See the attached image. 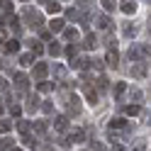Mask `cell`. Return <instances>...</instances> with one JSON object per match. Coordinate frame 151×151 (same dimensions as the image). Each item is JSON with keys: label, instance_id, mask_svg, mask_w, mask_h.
<instances>
[{"label": "cell", "instance_id": "obj_33", "mask_svg": "<svg viewBox=\"0 0 151 151\" xmlns=\"http://www.w3.org/2000/svg\"><path fill=\"white\" fill-rule=\"evenodd\" d=\"M76 54H78V49H76V46H68V49H66V56H68V59H73Z\"/></svg>", "mask_w": 151, "mask_h": 151}, {"label": "cell", "instance_id": "obj_23", "mask_svg": "<svg viewBox=\"0 0 151 151\" xmlns=\"http://www.w3.org/2000/svg\"><path fill=\"white\" fill-rule=\"evenodd\" d=\"M98 24L102 27V29H107V27H110V17H107V15H102L100 20H98Z\"/></svg>", "mask_w": 151, "mask_h": 151}, {"label": "cell", "instance_id": "obj_20", "mask_svg": "<svg viewBox=\"0 0 151 151\" xmlns=\"http://www.w3.org/2000/svg\"><path fill=\"white\" fill-rule=\"evenodd\" d=\"M124 112H127L129 117H134V115H139V112H141V107H139V105H127V110H124Z\"/></svg>", "mask_w": 151, "mask_h": 151}, {"label": "cell", "instance_id": "obj_42", "mask_svg": "<svg viewBox=\"0 0 151 151\" xmlns=\"http://www.w3.org/2000/svg\"><path fill=\"white\" fill-rule=\"evenodd\" d=\"M12 151H22V149H12Z\"/></svg>", "mask_w": 151, "mask_h": 151}, {"label": "cell", "instance_id": "obj_14", "mask_svg": "<svg viewBox=\"0 0 151 151\" xmlns=\"http://www.w3.org/2000/svg\"><path fill=\"white\" fill-rule=\"evenodd\" d=\"M86 98H88L90 105H95V102H98V93L93 90V88H86Z\"/></svg>", "mask_w": 151, "mask_h": 151}, {"label": "cell", "instance_id": "obj_24", "mask_svg": "<svg viewBox=\"0 0 151 151\" xmlns=\"http://www.w3.org/2000/svg\"><path fill=\"white\" fill-rule=\"evenodd\" d=\"M102 7H105V12H115L117 3H110V0H105V3H102Z\"/></svg>", "mask_w": 151, "mask_h": 151}, {"label": "cell", "instance_id": "obj_21", "mask_svg": "<svg viewBox=\"0 0 151 151\" xmlns=\"http://www.w3.org/2000/svg\"><path fill=\"white\" fill-rule=\"evenodd\" d=\"M12 129V122H7V119H0V134H5V132H10Z\"/></svg>", "mask_w": 151, "mask_h": 151}, {"label": "cell", "instance_id": "obj_5", "mask_svg": "<svg viewBox=\"0 0 151 151\" xmlns=\"http://www.w3.org/2000/svg\"><path fill=\"white\" fill-rule=\"evenodd\" d=\"M63 24H66L63 20H51V22H49V32H54V34H56V32H63V29H66Z\"/></svg>", "mask_w": 151, "mask_h": 151}, {"label": "cell", "instance_id": "obj_44", "mask_svg": "<svg viewBox=\"0 0 151 151\" xmlns=\"http://www.w3.org/2000/svg\"><path fill=\"white\" fill-rule=\"evenodd\" d=\"M0 115H3V107H0Z\"/></svg>", "mask_w": 151, "mask_h": 151}, {"label": "cell", "instance_id": "obj_6", "mask_svg": "<svg viewBox=\"0 0 151 151\" xmlns=\"http://www.w3.org/2000/svg\"><path fill=\"white\" fill-rule=\"evenodd\" d=\"M110 129H129V124H127V119L117 117V119H112V122H110Z\"/></svg>", "mask_w": 151, "mask_h": 151}, {"label": "cell", "instance_id": "obj_26", "mask_svg": "<svg viewBox=\"0 0 151 151\" xmlns=\"http://www.w3.org/2000/svg\"><path fill=\"white\" fill-rule=\"evenodd\" d=\"M98 88L100 90H107V78H105V76H100V78H98Z\"/></svg>", "mask_w": 151, "mask_h": 151}, {"label": "cell", "instance_id": "obj_43", "mask_svg": "<svg viewBox=\"0 0 151 151\" xmlns=\"http://www.w3.org/2000/svg\"><path fill=\"white\" fill-rule=\"evenodd\" d=\"M81 151H90V149H81Z\"/></svg>", "mask_w": 151, "mask_h": 151}, {"label": "cell", "instance_id": "obj_30", "mask_svg": "<svg viewBox=\"0 0 151 151\" xmlns=\"http://www.w3.org/2000/svg\"><path fill=\"white\" fill-rule=\"evenodd\" d=\"M17 129H20L22 134L27 137V132H29V124H27V122H20V124H17Z\"/></svg>", "mask_w": 151, "mask_h": 151}, {"label": "cell", "instance_id": "obj_10", "mask_svg": "<svg viewBox=\"0 0 151 151\" xmlns=\"http://www.w3.org/2000/svg\"><path fill=\"white\" fill-rule=\"evenodd\" d=\"M5 51H20V42H17V39H7L5 42Z\"/></svg>", "mask_w": 151, "mask_h": 151}, {"label": "cell", "instance_id": "obj_41", "mask_svg": "<svg viewBox=\"0 0 151 151\" xmlns=\"http://www.w3.org/2000/svg\"><path fill=\"white\" fill-rule=\"evenodd\" d=\"M0 42H7V34H5L3 29H0Z\"/></svg>", "mask_w": 151, "mask_h": 151}, {"label": "cell", "instance_id": "obj_8", "mask_svg": "<svg viewBox=\"0 0 151 151\" xmlns=\"http://www.w3.org/2000/svg\"><path fill=\"white\" fill-rule=\"evenodd\" d=\"M63 39H66V42H76V39H78V29H73V27L63 29Z\"/></svg>", "mask_w": 151, "mask_h": 151}, {"label": "cell", "instance_id": "obj_34", "mask_svg": "<svg viewBox=\"0 0 151 151\" xmlns=\"http://www.w3.org/2000/svg\"><path fill=\"white\" fill-rule=\"evenodd\" d=\"M66 17H68V20H76V17H78V12L71 7V10H66Z\"/></svg>", "mask_w": 151, "mask_h": 151}, {"label": "cell", "instance_id": "obj_29", "mask_svg": "<svg viewBox=\"0 0 151 151\" xmlns=\"http://www.w3.org/2000/svg\"><path fill=\"white\" fill-rule=\"evenodd\" d=\"M34 129L39 132V134H44V132H46V122H37V124H34Z\"/></svg>", "mask_w": 151, "mask_h": 151}, {"label": "cell", "instance_id": "obj_25", "mask_svg": "<svg viewBox=\"0 0 151 151\" xmlns=\"http://www.w3.org/2000/svg\"><path fill=\"white\" fill-rule=\"evenodd\" d=\"M32 59H34L32 54H24V56H20V63H22V66H29V63H32Z\"/></svg>", "mask_w": 151, "mask_h": 151}, {"label": "cell", "instance_id": "obj_40", "mask_svg": "<svg viewBox=\"0 0 151 151\" xmlns=\"http://www.w3.org/2000/svg\"><path fill=\"white\" fill-rule=\"evenodd\" d=\"M144 149H146V144H144V141H139V144H137V149H134V151H144Z\"/></svg>", "mask_w": 151, "mask_h": 151}, {"label": "cell", "instance_id": "obj_3", "mask_svg": "<svg viewBox=\"0 0 151 151\" xmlns=\"http://www.w3.org/2000/svg\"><path fill=\"white\" fill-rule=\"evenodd\" d=\"M46 73H49V66H46V63H37V66H34V78H37V81H42Z\"/></svg>", "mask_w": 151, "mask_h": 151}, {"label": "cell", "instance_id": "obj_32", "mask_svg": "<svg viewBox=\"0 0 151 151\" xmlns=\"http://www.w3.org/2000/svg\"><path fill=\"white\" fill-rule=\"evenodd\" d=\"M54 73L59 76V78H63V73H66V68H63V66H54Z\"/></svg>", "mask_w": 151, "mask_h": 151}, {"label": "cell", "instance_id": "obj_16", "mask_svg": "<svg viewBox=\"0 0 151 151\" xmlns=\"http://www.w3.org/2000/svg\"><path fill=\"white\" fill-rule=\"evenodd\" d=\"M29 46H32V56H39V54H42V51H44V46H42V44H39V42H34V39H32V42H29Z\"/></svg>", "mask_w": 151, "mask_h": 151}, {"label": "cell", "instance_id": "obj_35", "mask_svg": "<svg viewBox=\"0 0 151 151\" xmlns=\"http://www.w3.org/2000/svg\"><path fill=\"white\" fill-rule=\"evenodd\" d=\"M42 107H44V112H46V115H49V112H54V105H51V102H44Z\"/></svg>", "mask_w": 151, "mask_h": 151}, {"label": "cell", "instance_id": "obj_18", "mask_svg": "<svg viewBox=\"0 0 151 151\" xmlns=\"http://www.w3.org/2000/svg\"><path fill=\"white\" fill-rule=\"evenodd\" d=\"M122 32H124V37H129V39H132V37L137 34V27H134V24H124V29H122Z\"/></svg>", "mask_w": 151, "mask_h": 151}, {"label": "cell", "instance_id": "obj_2", "mask_svg": "<svg viewBox=\"0 0 151 151\" xmlns=\"http://www.w3.org/2000/svg\"><path fill=\"white\" fill-rule=\"evenodd\" d=\"M105 61H107V66L117 68V61H119V51H117V49H110V51H107V56H105Z\"/></svg>", "mask_w": 151, "mask_h": 151}, {"label": "cell", "instance_id": "obj_11", "mask_svg": "<svg viewBox=\"0 0 151 151\" xmlns=\"http://www.w3.org/2000/svg\"><path fill=\"white\" fill-rule=\"evenodd\" d=\"M83 46H86V49H95V46H98V37H95V34H88Z\"/></svg>", "mask_w": 151, "mask_h": 151}, {"label": "cell", "instance_id": "obj_12", "mask_svg": "<svg viewBox=\"0 0 151 151\" xmlns=\"http://www.w3.org/2000/svg\"><path fill=\"white\" fill-rule=\"evenodd\" d=\"M46 12H49V15L61 12V3H46Z\"/></svg>", "mask_w": 151, "mask_h": 151}, {"label": "cell", "instance_id": "obj_38", "mask_svg": "<svg viewBox=\"0 0 151 151\" xmlns=\"http://www.w3.org/2000/svg\"><path fill=\"white\" fill-rule=\"evenodd\" d=\"M5 90H7V81L0 78V93H5Z\"/></svg>", "mask_w": 151, "mask_h": 151}, {"label": "cell", "instance_id": "obj_13", "mask_svg": "<svg viewBox=\"0 0 151 151\" xmlns=\"http://www.w3.org/2000/svg\"><path fill=\"white\" fill-rule=\"evenodd\" d=\"M56 129L66 132V129H68V119H66V117H56Z\"/></svg>", "mask_w": 151, "mask_h": 151}, {"label": "cell", "instance_id": "obj_9", "mask_svg": "<svg viewBox=\"0 0 151 151\" xmlns=\"http://www.w3.org/2000/svg\"><path fill=\"white\" fill-rule=\"evenodd\" d=\"M68 110L73 112V115H78V112H81V100L76 98V95H73V98L68 100Z\"/></svg>", "mask_w": 151, "mask_h": 151}, {"label": "cell", "instance_id": "obj_19", "mask_svg": "<svg viewBox=\"0 0 151 151\" xmlns=\"http://www.w3.org/2000/svg\"><path fill=\"white\" fill-rule=\"evenodd\" d=\"M46 51H49L51 56H59V54H61V46L56 44V42H51V44H49V49H46Z\"/></svg>", "mask_w": 151, "mask_h": 151}, {"label": "cell", "instance_id": "obj_1", "mask_svg": "<svg viewBox=\"0 0 151 151\" xmlns=\"http://www.w3.org/2000/svg\"><path fill=\"white\" fill-rule=\"evenodd\" d=\"M83 139H86V132H83V129H76V132H71V134H68L66 144H78V141H83Z\"/></svg>", "mask_w": 151, "mask_h": 151}, {"label": "cell", "instance_id": "obj_37", "mask_svg": "<svg viewBox=\"0 0 151 151\" xmlns=\"http://www.w3.org/2000/svg\"><path fill=\"white\" fill-rule=\"evenodd\" d=\"M0 7H3V10L7 12V10H12V3H7V0H5V3H0Z\"/></svg>", "mask_w": 151, "mask_h": 151}, {"label": "cell", "instance_id": "obj_28", "mask_svg": "<svg viewBox=\"0 0 151 151\" xmlns=\"http://www.w3.org/2000/svg\"><path fill=\"white\" fill-rule=\"evenodd\" d=\"M141 98H144V93H141V90H132V100H134V102H139Z\"/></svg>", "mask_w": 151, "mask_h": 151}, {"label": "cell", "instance_id": "obj_17", "mask_svg": "<svg viewBox=\"0 0 151 151\" xmlns=\"http://www.w3.org/2000/svg\"><path fill=\"white\" fill-rule=\"evenodd\" d=\"M122 5V12H127V15H132L137 10V3H119Z\"/></svg>", "mask_w": 151, "mask_h": 151}, {"label": "cell", "instance_id": "obj_4", "mask_svg": "<svg viewBox=\"0 0 151 151\" xmlns=\"http://www.w3.org/2000/svg\"><path fill=\"white\" fill-rule=\"evenodd\" d=\"M132 76L134 78H144L146 76V63H134L132 66Z\"/></svg>", "mask_w": 151, "mask_h": 151}, {"label": "cell", "instance_id": "obj_22", "mask_svg": "<svg viewBox=\"0 0 151 151\" xmlns=\"http://www.w3.org/2000/svg\"><path fill=\"white\" fill-rule=\"evenodd\" d=\"M124 90H127V83H117V86H115V95L122 98V95H124Z\"/></svg>", "mask_w": 151, "mask_h": 151}, {"label": "cell", "instance_id": "obj_31", "mask_svg": "<svg viewBox=\"0 0 151 151\" xmlns=\"http://www.w3.org/2000/svg\"><path fill=\"white\" fill-rule=\"evenodd\" d=\"M37 88H39V93H49V90H51V86H49V83H44V81H42Z\"/></svg>", "mask_w": 151, "mask_h": 151}, {"label": "cell", "instance_id": "obj_36", "mask_svg": "<svg viewBox=\"0 0 151 151\" xmlns=\"http://www.w3.org/2000/svg\"><path fill=\"white\" fill-rule=\"evenodd\" d=\"M10 112H12V115H20L22 107H20V105H10Z\"/></svg>", "mask_w": 151, "mask_h": 151}, {"label": "cell", "instance_id": "obj_15", "mask_svg": "<svg viewBox=\"0 0 151 151\" xmlns=\"http://www.w3.org/2000/svg\"><path fill=\"white\" fill-rule=\"evenodd\" d=\"M37 107H39V98H37V95H29V102H27V110H29V112H34Z\"/></svg>", "mask_w": 151, "mask_h": 151}, {"label": "cell", "instance_id": "obj_27", "mask_svg": "<svg viewBox=\"0 0 151 151\" xmlns=\"http://www.w3.org/2000/svg\"><path fill=\"white\" fill-rule=\"evenodd\" d=\"M10 146H12V139H7V137L0 139V149H10Z\"/></svg>", "mask_w": 151, "mask_h": 151}, {"label": "cell", "instance_id": "obj_39", "mask_svg": "<svg viewBox=\"0 0 151 151\" xmlns=\"http://www.w3.org/2000/svg\"><path fill=\"white\" fill-rule=\"evenodd\" d=\"M93 149H95V151H107V146H105V144H93Z\"/></svg>", "mask_w": 151, "mask_h": 151}, {"label": "cell", "instance_id": "obj_7", "mask_svg": "<svg viewBox=\"0 0 151 151\" xmlns=\"http://www.w3.org/2000/svg\"><path fill=\"white\" fill-rule=\"evenodd\" d=\"M15 83H17V88H20V90H24L27 86H29V83H27V76H24V73H15Z\"/></svg>", "mask_w": 151, "mask_h": 151}]
</instances>
